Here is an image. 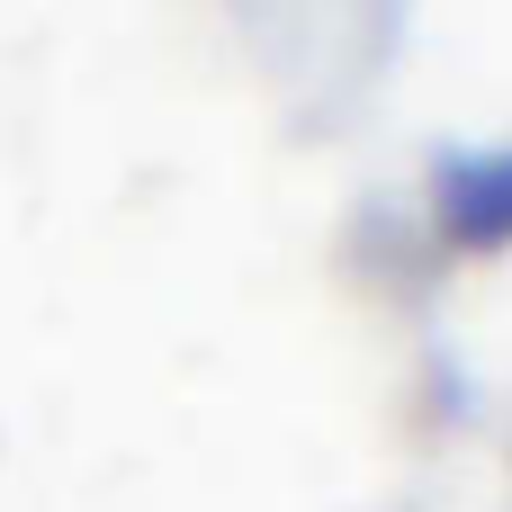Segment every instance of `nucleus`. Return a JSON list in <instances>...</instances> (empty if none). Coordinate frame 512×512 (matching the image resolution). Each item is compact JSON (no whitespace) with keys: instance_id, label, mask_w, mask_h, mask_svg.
<instances>
[]
</instances>
